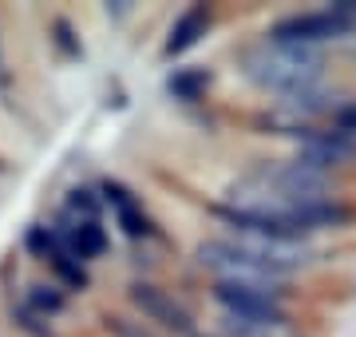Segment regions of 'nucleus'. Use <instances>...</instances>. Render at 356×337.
I'll return each instance as SVG.
<instances>
[{
    "label": "nucleus",
    "mask_w": 356,
    "mask_h": 337,
    "mask_svg": "<svg viewBox=\"0 0 356 337\" xmlns=\"http://www.w3.org/2000/svg\"><path fill=\"white\" fill-rule=\"evenodd\" d=\"M103 198H107V207L115 210V219H119L123 234H131V238L151 234V219H147V214H143V207L131 198V191H123L119 182H107V187H103Z\"/></svg>",
    "instance_id": "20e7f679"
},
{
    "label": "nucleus",
    "mask_w": 356,
    "mask_h": 337,
    "mask_svg": "<svg viewBox=\"0 0 356 337\" xmlns=\"http://www.w3.org/2000/svg\"><path fill=\"white\" fill-rule=\"evenodd\" d=\"M337 127H341L344 135H356V104L344 107V111H337Z\"/></svg>",
    "instance_id": "9b49d317"
},
{
    "label": "nucleus",
    "mask_w": 356,
    "mask_h": 337,
    "mask_svg": "<svg viewBox=\"0 0 356 337\" xmlns=\"http://www.w3.org/2000/svg\"><path fill=\"white\" fill-rule=\"evenodd\" d=\"M28 301H32L36 310H44V313H60L64 310V294H60L56 285H32Z\"/></svg>",
    "instance_id": "6e6552de"
},
{
    "label": "nucleus",
    "mask_w": 356,
    "mask_h": 337,
    "mask_svg": "<svg viewBox=\"0 0 356 337\" xmlns=\"http://www.w3.org/2000/svg\"><path fill=\"white\" fill-rule=\"evenodd\" d=\"M72 210H83V219H95V203L88 198V191H76L72 195Z\"/></svg>",
    "instance_id": "f8f14e48"
},
{
    "label": "nucleus",
    "mask_w": 356,
    "mask_h": 337,
    "mask_svg": "<svg viewBox=\"0 0 356 337\" xmlns=\"http://www.w3.org/2000/svg\"><path fill=\"white\" fill-rule=\"evenodd\" d=\"M210 84V76H178V79H170V91H178V95H186V100H194L198 95V88H206Z\"/></svg>",
    "instance_id": "1a4fd4ad"
},
{
    "label": "nucleus",
    "mask_w": 356,
    "mask_h": 337,
    "mask_svg": "<svg viewBox=\"0 0 356 337\" xmlns=\"http://www.w3.org/2000/svg\"><path fill=\"white\" fill-rule=\"evenodd\" d=\"M245 72L257 88H273L285 95L309 91L321 76V56L313 48H297V44H277L266 40L257 44L254 52L245 56Z\"/></svg>",
    "instance_id": "f257e3e1"
},
{
    "label": "nucleus",
    "mask_w": 356,
    "mask_h": 337,
    "mask_svg": "<svg viewBox=\"0 0 356 337\" xmlns=\"http://www.w3.org/2000/svg\"><path fill=\"white\" fill-rule=\"evenodd\" d=\"M348 155H353V143L344 139V131H337V135H317V139L301 151L297 163H305V167H313V171H325V167H332V163H341V159H348Z\"/></svg>",
    "instance_id": "423d86ee"
},
{
    "label": "nucleus",
    "mask_w": 356,
    "mask_h": 337,
    "mask_svg": "<svg viewBox=\"0 0 356 337\" xmlns=\"http://www.w3.org/2000/svg\"><path fill=\"white\" fill-rule=\"evenodd\" d=\"M356 20V4H337V8H321V13H301L289 16L273 28V40L277 44H297V48H313V44H325V40H341L353 32Z\"/></svg>",
    "instance_id": "f03ea898"
},
{
    "label": "nucleus",
    "mask_w": 356,
    "mask_h": 337,
    "mask_svg": "<svg viewBox=\"0 0 356 337\" xmlns=\"http://www.w3.org/2000/svg\"><path fill=\"white\" fill-rule=\"evenodd\" d=\"M131 301L143 310L147 322H159L163 329H175V334H186V329H191V310H186L182 301H175L166 290H159V285L135 282L131 285Z\"/></svg>",
    "instance_id": "7ed1b4c3"
},
{
    "label": "nucleus",
    "mask_w": 356,
    "mask_h": 337,
    "mask_svg": "<svg viewBox=\"0 0 356 337\" xmlns=\"http://www.w3.org/2000/svg\"><path fill=\"white\" fill-rule=\"evenodd\" d=\"M353 56H356V40H353Z\"/></svg>",
    "instance_id": "ddd939ff"
},
{
    "label": "nucleus",
    "mask_w": 356,
    "mask_h": 337,
    "mask_svg": "<svg viewBox=\"0 0 356 337\" xmlns=\"http://www.w3.org/2000/svg\"><path fill=\"white\" fill-rule=\"evenodd\" d=\"M0 171H4V163H0Z\"/></svg>",
    "instance_id": "4468645a"
},
{
    "label": "nucleus",
    "mask_w": 356,
    "mask_h": 337,
    "mask_svg": "<svg viewBox=\"0 0 356 337\" xmlns=\"http://www.w3.org/2000/svg\"><path fill=\"white\" fill-rule=\"evenodd\" d=\"M206 28H210V13H206V8H186V13L175 20V28H170L166 56H182L186 48H194V44L206 36Z\"/></svg>",
    "instance_id": "39448f33"
},
{
    "label": "nucleus",
    "mask_w": 356,
    "mask_h": 337,
    "mask_svg": "<svg viewBox=\"0 0 356 337\" xmlns=\"http://www.w3.org/2000/svg\"><path fill=\"white\" fill-rule=\"evenodd\" d=\"M60 238H64V246L72 250L79 262L103 254V246H107V238H103V230L95 226V219H79L76 226H72L67 234H60Z\"/></svg>",
    "instance_id": "0eeeda50"
},
{
    "label": "nucleus",
    "mask_w": 356,
    "mask_h": 337,
    "mask_svg": "<svg viewBox=\"0 0 356 337\" xmlns=\"http://www.w3.org/2000/svg\"><path fill=\"white\" fill-rule=\"evenodd\" d=\"M107 329H115V337H154V334H147V329H139V325L123 322V318H111V322H107Z\"/></svg>",
    "instance_id": "9d476101"
}]
</instances>
